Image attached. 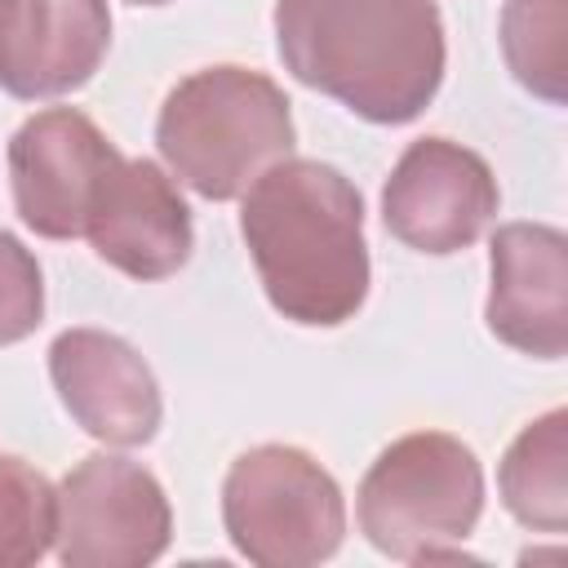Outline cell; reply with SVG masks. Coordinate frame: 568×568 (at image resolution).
I'll use <instances>...</instances> for the list:
<instances>
[{
    "instance_id": "1",
    "label": "cell",
    "mask_w": 568,
    "mask_h": 568,
    "mask_svg": "<svg viewBox=\"0 0 568 568\" xmlns=\"http://www.w3.org/2000/svg\"><path fill=\"white\" fill-rule=\"evenodd\" d=\"M240 235L284 320L333 328L364 306V200L333 164L284 155L257 173L240 209Z\"/></svg>"
},
{
    "instance_id": "2",
    "label": "cell",
    "mask_w": 568,
    "mask_h": 568,
    "mask_svg": "<svg viewBox=\"0 0 568 568\" xmlns=\"http://www.w3.org/2000/svg\"><path fill=\"white\" fill-rule=\"evenodd\" d=\"M275 44L293 80L373 124L417 120L444 80L435 0H275Z\"/></svg>"
},
{
    "instance_id": "3",
    "label": "cell",
    "mask_w": 568,
    "mask_h": 568,
    "mask_svg": "<svg viewBox=\"0 0 568 568\" xmlns=\"http://www.w3.org/2000/svg\"><path fill=\"white\" fill-rule=\"evenodd\" d=\"M164 164L204 200H235L293 151L284 89L248 67H204L178 80L155 120Z\"/></svg>"
},
{
    "instance_id": "4",
    "label": "cell",
    "mask_w": 568,
    "mask_h": 568,
    "mask_svg": "<svg viewBox=\"0 0 568 568\" xmlns=\"http://www.w3.org/2000/svg\"><path fill=\"white\" fill-rule=\"evenodd\" d=\"M484 510L479 457L444 430H413L359 479V528L399 564L457 559Z\"/></svg>"
},
{
    "instance_id": "5",
    "label": "cell",
    "mask_w": 568,
    "mask_h": 568,
    "mask_svg": "<svg viewBox=\"0 0 568 568\" xmlns=\"http://www.w3.org/2000/svg\"><path fill=\"white\" fill-rule=\"evenodd\" d=\"M222 524L235 550L262 568H311L337 555L346 501L337 479L293 444L240 453L222 484Z\"/></svg>"
},
{
    "instance_id": "6",
    "label": "cell",
    "mask_w": 568,
    "mask_h": 568,
    "mask_svg": "<svg viewBox=\"0 0 568 568\" xmlns=\"http://www.w3.org/2000/svg\"><path fill=\"white\" fill-rule=\"evenodd\" d=\"M53 497V550L67 568H142L169 550V497L129 457H84L62 475Z\"/></svg>"
},
{
    "instance_id": "7",
    "label": "cell",
    "mask_w": 568,
    "mask_h": 568,
    "mask_svg": "<svg viewBox=\"0 0 568 568\" xmlns=\"http://www.w3.org/2000/svg\"><path fill=\"white\" fill-rule=\"evenodd\" d=\"M493 169L448 138H417L382 186L386 231L417 253H462L497 217Z\"/></svg>"
},
{
    "instance_id": "8",
    "label": "cell",
    "mask_w": 568,
    "mask_h": 568,
    "mask_svg": "<svg viewBox=\"0 0 568 568\" xmlns=\"http://www.w3.org/2000/svg\"><path fill=\"white\" fill-rule=\"evenodd\" d=\"M115 142L75 106L36 111L9 138V186L18 217L44 240L84 235L93 182L115 160Z\"/></svg>"
},
{
    "instance_id": "9",
    "label": "cell",
    "mask_w": 568,
    "mask_h": 568,
    "mask_svg": "<svg viewBox=\"0 0 568 568\" xmlns=\"http://www.w3.org/2000/svg\"><path fill=\"white\" fill-rule=\"evenodd\" d=\"M84 240L129 280H164L191 257V209L151 160L115 155L93 182Z\"/></svg>"
},
{
    "instance_id": "10",
    "label": "cell",
    "mask_w": 568,
    "mask_h": 568,
    "mask_svg": "<svg viewBox=\"0 0 568 568\" xmlns=\"http://www.w3.org/2000/svg\"><path fill=\"white\" fill-rule=\"evenodd\" d=\"M49 377L75 426L102 444L138 448L160 430V386L146 359L115 333L67 328L49 346Z\"/></svg>"
},
{
    "instance_id": "11",
    "label": "cell",
    "mask_w": 568,
    "mask_h": 568,
    "mask_svg": "<svg viewBox=\"0 0 568 568\" xmlns=\"http://www.w3.org/2000/svg\"><path fill=\"white\" fill-rule=\"evenodd\" d=\"M106 49V0H0V89L22 102L80 89Z\"/></svg>"
},
{
    "instance_id": "12",
    "label": "cell",
    "mask_w": 568,
    "mask_h": 568,
    "mask_svg": "<svg viewBox=\"0 0 568 568\" xmlns=\"http://www.w3.org/2000/svg\"><path fill=\"white\" fill-rule=\"evenodd\" d=\"M488 328L510 351L559 359L568 351V240L559 226L510 222L493 235Z\"/></svg>"
},
{
    "instance_id": "13",
    "label": "cell",
    "mask_w": 568,
    "mask_h": 568,
    "mask_svg": "<svg viewBox=\"0 0 568 568\" xmlns=\"http://www.w3.org/2000/svg\"><path fill=\"white\" fill-rule=\"evenodd\" d=\"M506 510L532 532L568 528V413L550 408L528 422L501 457L497 470Z\"/></svg>"
},
{
    "instance_id": "14",
    "label": "cell",
    "mask_w": 568,
    "mask_h": 568,
    "mask_svg": "<svg viewBox=\"0 0 568 568\" xmlns=\"http://www.w3.org/2000/svg\"><path fill=\"white\" fill-rule=\"evenodd\" d=\"M501 53L528 93L559 106L568 98V0H506Z\"/></svg>"
},
{
    "instance_id": "15",
    "label": "cell",
    "mask_w": 568,
    "mask_h": 568,
    "mask_svg": "<svg viewBox=\"0 0 568 568\" xmlns=\"http://www.w3.org/2000/svg\"><path fill=\"white\" fill-rule=\"evenodd\" d=\"M53 488L13 453H0V568L40 564L53 546Z\"/></svg>"
},
{
    "instance_id": "16",
    "label": "cell",
    "mask_w": 568,
    "mask_h": 568,
    "mask_svg": "<svg viewBox=\"0 0 568 568\" xmlns=\"http://www.w3.org/2000/svg\"><path fill=\"white\" fill-rule=\"evenodd\" d=\"M40 315H44L40 262L18 235L0 231V346H13L27 333H36Z\"/></svg>"
},
{
    "instance_id": "17",
    "label": "cell",
    "mask_w": 568,
    "mask_h": 568,
    "mask_svg": "<svg viewBox=\"0 0 568 568\" xmlns=\"http://www.w3.org/2000/svg\"><path fill=\"white\" fill-rule=\"evenodd\" d=\"M129 4H169V0H129Z\"/></svg>"
}]
</instances>
